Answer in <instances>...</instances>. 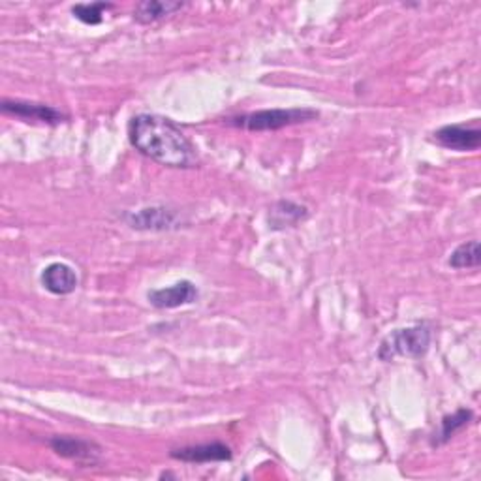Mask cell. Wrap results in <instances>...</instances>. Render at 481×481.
<instances>
[{"label":"cell","mask_w":481,"mask_h":481,"mask_svg":"<svg viewBox=\"0 0 481 481\" xmlns=\"http://www.w3.org/2000/svg\"><path fill=\"white\" fill-rule=\"evenodd\" d=\"M128 140L143 156L165 168H196L197 148L172 119L155 113H138L128 123Z\"/></svg>","instance_id":"6da1fadb"},{"label":"cell","mask_w":481,"mask_h":481,"mask_svg":"<svg viewBox=\"0 0 481 481\" xmlns=\"http://www.w3.org/2000/svg\"><path fill=\"white\" fill-rule=\"evenodd\" d=\"M430 341H433V331H430L427 324L395 329L381 341L378 348V357L381 361H391L395 357L418 359L429 352Z\"/></svg>","instance_id":"7a4b0ae2"},{"label":"cell","mask_w":481,"mask_h":481,"mask_svg":"<svg viewBox=\"0 0 481 481\" xmlns=\"http://www.w3.org/2000/svg\"><path fill=\"white\" fill-rule=\"evenodd\" d=\"M317 109L310 108H288V109H263L231 117L229 124L248 132H275L292 124L307 123L318 117Z\"/></svg>","instance_id":"3957f363"},{"label":"cell","mask_w":481,"mask_h":481,"mask_svg":"<svg viewBox=\"0 0 481 481\" xmlns=\"http://www.w3.org/2000/svg\"><path fill=\"white\" fill-rule=\"evenodd\" d=\"M0 108H3L4 115H12V117H18L28 123L32 121V123H42V124H60L68 119L62 111L55 109L53 106L38 104V102L8 100V98H4Z\"/></svg>","instance_id":"277c9868"},{"label":"cell","mask_w":481,"mask_h":481,"mask_svg":"<svg viewBox=\"0 0 481 481\" xmlns=\"http://www.w3.org/2000/svg\"><path fill=\"white\" fill-rule=\"evenodd\" d=\"M433 141L444 148H450V151L470 153L477 151L481 145V130L477 126L447 124L435 132Z\"/></svg>","instance_id":"5b68a950"},{"label":"cell","mask_w":481,"mask_h":481,"mask_svg":"<svg viewBox=\"0 0 481 481\" xmlns=\"http://www.w3.org/2000/svg\"><path fill=\"white\" fill-rule=\"evenodd\" d=\"M197 295H200V292H197L194 282L179 280L172 286L151 290L147 293V300L155 309H179L194 303Z\"/></svg>","instance_id":"8992f818"},{"label":"cell","mask_w":481,"mask_h":481,"mask_svg":"<svg viewBox=\"0 0 481 481\" xmlns=\"http://www.w3.org/2000/svg\"><path fill=\"white\" fill-rule=\"evenodd\" d=\"M49 445L52 450L64 457V459H72L77 462H91L94 464L98 461V455H100V447H98L94 442L76 438V437H53L49 440Z\"/></svg>","instance_id":"52a82bcc"},{"label":"cell","mask_w":481,"mask_h":481,"mask_svg":"<svg viewBox=\"0 0 481 481\" xmlns=\"http://www.w3.org/2000/svg\"><path fill=\"white\" fill-rule=\"evenodd\" d=\"M40 280H42V286L53 295H68L76 292L79 285L77 273L70 268L68 263H62V261L49 263L42 271Z\"/></svg>","instance_id":"ba28073f"},{"label":"cell","mask_w":481,"mask_h":481,"mask_svg":"<svg viewBox=\"0 0 481 481\" xmlns=\"http://www.w3.org/2000/svg\"><path fill=\"white\" fill-rule=\"evenodd\" d=\"M172 457L182 462L190 464H202V462H219V461H229L231 450L222 442H212V444H200V445H188L180 447V450H173Z\"/></svg>","instance_id":"9c48e42d"},{"label":"cell","mask_w":481,"mask_h":481,"mask_svg":"<svg viewBox=\"0 0 481 481\" xmlns=\"http://www.w3.org/2000/svg\"><path fill=\"white\" fill-rule=\"evenodd\" d=\"M126 219L130 226L136 229H170L177 222V214L164 207H151L132 212Z\"/></svg>","instance_id":"30bf717a"},{"label":"cell","mask_w":481,"mask_h":481,"mask_svg":"<svg viewBox=\"0 0 481 481\" xmlns=\"http://www.w3.org/2000/svg\"><path fill=\"white\" fill-rule=\"evenodd\" d=\"M309 209L305 205H300L295 202L282 200L277 202L269 211V224L273 229H285V228H295L300 222L307 220Z\"/></svg>","instance_id":"8fae6325"},{"label":"cell","mask_w":481,"mask_h":481,"mask_svg":"<svg viewBox=\"0 0 481 481\" xmlns=\"http://www.w3.org/2000/svg\"><path fill=\"white\" fill-rule=\"evenodd\" d=\"M182 3H173V0H145L134 8V20L141 25H151L156 23L168 15L180 10Z\"/></svg>","instance_id":"7c38bea8"},{"label":"cell","mask_w":481,"mask_h":481,"mask_svg":"<svg viewBox=\"0 0 481 481\" xmlns=\"http://www.w3.org/2000/svg\"><path fill=\"white\" fill-rule=\"evenodd\" d=\"M474 418L472 410H457L455 413H452V416H445L442 421H440V429H438V435H435V440H433V445H442L445 442H450L459 430H462L464 427H467Z\"/></svg>","instance_id":"4fadbf2b"},{"label":"cell","mask_w":481,"mask_h":481,"mask_svg":"<svg viewBox=\"0 0 481 481\" xmlns=\"http://www.w3.org/2000/svg\"><path fill=\"white\" fill-rule=\"evenodd\" d=\"M481 261V254H479V243L477 241H469L459 245L455 251L452 253L450 260V268L453 269H474L477 268Z\"/></svg>","instance_id":"5bb4252c"},{"label":"cell","mask_w":481,"mask_h":481,"mask_svg":"<svg viewBox=\"0 0 481 481\" xmlns=\"http://www.w3.org/2000/svg\"><path fill=\"white\" fill-rule=\"evenodd\" d=\"M113 4L109 3H91V4H76L72 8L74 18L85 25H100L104 21V15L111 10Z\"/></svg>","instance_id":"9a60e30c"}]
</instances>
